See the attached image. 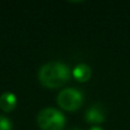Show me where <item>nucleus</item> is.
Returning a JSON list of instances; mask_svg holds the SVG:
<instances>
[{"label": "nucleus", "instance_id": "7", "mask_svg": "<svg viewBox=\"0 0 130 130\" xmlns=\"http://www.w3.org/2000/svg\"><path fill=\"white\" fill-rule=\"evenodd\" d=\"M11 128H13V124L8 118L0 115V130H11Z\"/></svg>", "mask_w": 130, "mask_h": 130}, {"label": "nucleus", "instance_id": "2", "mask_svg": "<svg viewBox=\"0 0 130 130\" xmlns=\"http://www.w3.org/2000/svg\"><path fill=\"white\" fill-rule=\"evenodd\" d=\"M37 122L41 130H63L66 121L61 111L54 107H47L39 112Z\"/></svg>", "mask_w": 130, "mask_h": 130}, {"label": "nucleus", "instance_id": "4", "mask_svg": "<svg viewBox=\"0 0 130 130\" xmlns=\"http://www.w3.org/2000/svg\"><path fill=\"white\" fill-rule=\"evenodd\" d=\"M105 112L104 108L102 107L99 104H95V105L90 106L86 112V121L89 123H102L105 121Z\"/></svg>", "mask_w": 130, "mask_h": 130}, {"label": "nucleus", "instance_id": "6", "mask_svg": "<svg viewBox=\"0 0 130 130\" xmlns=\"http://www.w3.org/2000/svg\"><path fill=\"white\" fill-rule=\"evenodd\" d=\"M17 98L13 92L6 91L0 96V108L5 112H10L16 107Z\"/></svg>", "mask_w": 130, "mask_h": 130}, {"label": "nucleus", "instance_id": "9", "mask_svg": "<svg viewBox=\"0 0 130 130\" xmlns=\"http://www.w3.org/2000/svg\"><path fill=\"white\" fill-rule=\"evenodd\" d=\"M72 130H80V129H79V128H73Z\"/></svg>", "mask_w": 130, "mask_h": 130}, {"label": "nucleus", "instance_id": "5", "mask_svg": "<svg viewBox=\"0 0 130 130\" xmlns=\"http://www.w3.org/2000/svg\"><path fill=\"white\" fill-rule=\"evenodd\" d=\"M72 74H73L74 79L78 80L79 82H87L91 76V69H90L89 65L80 63L73 69Z\"/></svg>", "mask_w": 130, "mask_h": 130}, {"label": "nucleus", "instance_id": "1", "mask_svg": "<svg viewBox=\"0 0 130 130\" xmlns=\"http://www.w3.org/2000/svg\"><path fill=\"white\" fill-rule=\"evenodd\" d=\"M71 71L62 62H50L42 65L39 71V80L45 87L58 88L70 80Z\"/></svg>", "mask_w": 130, "mask_h": 130}, {"label": "nucleus", "instance_id": "8", "mask_svg": "<svg viewBox=\"0 0 130 130\" xmlns=\"http://www.w3.org/2000/svg\"><path fill=\"white\" fill-rule=\"evenodd\" d=\"M89 130H104V129H102L101 127H91Z\"/></svg>", "mask_w": 130, "mask_h": 130}, {"label": "nucleus", "instance_id": "3", "mask_svg": "<svg viewBox=\"0 0 130 130\" xmlns=\"http://www.w3.org/2000/svg\"><path fill=\"white\" fill-rule=\"evenodd\" d=\"M57 103L63 110L73 112L81 107L83 103V95L76 88H65L57 96Z\"/></svg>", "mask_w": 130, "mask_h": 130}]
</instances>
